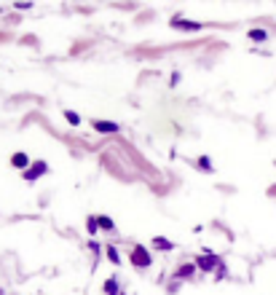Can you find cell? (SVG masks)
I'll return each instance as SVG.
<instances>
[{
	"instance_id": "obj_2",
	"label": "cell",
	"mask_w": 276,
	"mask_h": 295,
	"mask_svg": "<svg viewBox=\"0 0 276 295\" xmlns=\"http://www.w3.org/2000/svg\"><path fill=\"white\" fill-rule=\"evenodd\" d=\"M196 269L217 271V269H220V258H217V255H199V258H196Z\"/></svg>"
},
{
	"instance_id": "obj_7",
	"label": "cell",
	"mask_w": 276,
	"mask_h": 295,
	"mask_svg": "<svg viewBox=\"0 0 276 295\" xmlns=\"http://www.w3.org/2000/svg\"><path fill=\"white\" fill-rule=\"evenodd\" d=\"M193 271H196V263H185L177 269V279H188V276H193Z\"/></svg>"
},
{
	"instance_id": "obj_9",
	"label": "cell",
	"mask_w": 276,
	"mask_h": 295,
	"mask_svg": "<svg viewBox=\"0 0 276 295\" xmlns=\"http://www.w3.org/2000/svg\"><path fill=\"white\" fill-rule=\"evenodd\" d=\"M268 38V32L266 30H250V41H255V43H263Z\"/></svg>"
},
{
	"instance_id": "obj_12",
	"label": "cell",
	"mask_w": 276,
	"mask_h": 295,
	"mask_svg": "<svg viewBox=\"0 0 276 295\" xmlns=\"http://www.w3.org/2000/svg\"><path fill=\"white\" fill-rule=\"evenodd\" d=\"M97 220H100V228H105V231H113V220H110V218H102V215H100V218H97Z\"/></svg>"
},
{
	"instance_id": "obj_6",
	"label": "cell",
	"mask_w": 276,
	"mask_h": 295,
	"mask_svg": "<svg viewBox=\"0 0 276 295\" xmlns=\"http://www.w3.org/2000/svg\"><path fill=\"white\" fill-rule=\"evenodd\" d=\"M11 164H14L16 169H30V158H27V153H14Z\"/></svg>"
},
{
	"instance_id": "obj_3",
	"label": "cell",
	"mask_w": 276,
	"mask_h": 295,
	"mask_svg": "<svg viewBox=\"0 0 276 295\" xmlns=\"http://www.w3.org/2000/svg\"><path fill=\"white\" fill-rule=\"evenodd\" d=\"M46 169H49V164H46V161H35L30 169H25V174H22V177H25L27 183H35L40 174H46Z\"/></svg>"
},
{
	"instance_id": "obj_8",
	"label": "cell",
	"mask_w": 276,
	"mask_h": 295,
	"mask_svg": "<svg viewBox=\"0 0 276 295\" xmlns=\"http://www.w3.org/2000/svg\"><path fill=\"white\" fill-rule=\"evenodd\" d=\"M153 245H156L158 249H164V252H169V249H175V242H169L166 236H156L153 239Z\"/></svg>"
},
{
	"instance_id": "obj_1",
	"label": "cell",
	"mask_w": 276,
	"mask_h": 295,
	"mask_svg": "<svg viewBox=\"0 0 276 295\" xmlns=\"http://www.w3.org/2000/svg\"><path fill=\"white\" fill-rule=\"evenodd\" d=\"M129 258H131V263H134L137 269H148V266H151V260H153L151 252H148L142 245H134V247H131V255H129Z\"/></svg>"
},
{
	"instance_id": "obj_13",
	"label": "cell",
	"mask_w": 276,
	"mask_h": 295,
	"mask_svg": "<svg viewBox=\"0 0 276 295\" xmlns=\"http://www.w3.org/2000/svg\"><path fill=\"white\" fill-rule=\"evenodd\" d=\"M86 228H89L91 234H94V231L100 228V220H97V218H89V220H86Z\"/></svg>"
},
{
	"instance_id": "obj_11",
	"label": "cell",
	"mask_w": 276,
	"mask_h": 295,
	"mask_svg": "<svg viewBox=\"0 0 276 295\" xmlns=\"http://www.w3.org/2000/svg\"><path fill=\"white\" fill-rule=\"evenodd\" d=\"M107 260H110V263H121V260H118V249L116 247H107Z\"/></svg>"
},
{
	"instance_id": "obj_4",
	"label": "cell",
	"mask_w": 276,
	"mask_h": 295,
	"mask_svg": "<svg viewBox=\"0 0 276 295\" xmlns=\"http://www.w3.org/2000/svg\"><path fill=\"white\" fill-rule=\"evenodd\" d=\"M172 27H175V30H191V32H199L204 25H199V22H191V19H180V16H175V19H172Z\"/></svg>"
},
{
	"instance_id": "obj_5",
	"label": "cell",
	"mask_w": 276,
	"mask_h": 295,
	"mask_svg": "<svg viewBox=\"0 0 276 295\" xmlns=\"http://www.w3.org/2000/svg\"><path fill=\"white\" fill-rule=\"evenodd\" d=\"M91 126H94V132H100V134H116L118 132V123H113V121H94Z\"/></svg>"
},
{
	"instance_id": "obj_14",
	"label": "cell",
	"mask_w": 276,
	"mask_h": 295,
	"mask_svg": "<svg viewBox=\"0 0 276 295\" xmlns=\"http://www.w3.org/2000/svg\"><path fill=\"white\" fill-rule=\"evenodd\" d=\"M65 118L73 123V126H75V123H80V116H78V113H70V110H67V113H65Z\"/></svg>"
},
{
	"instance_id": "obj_10",
	"label": "cell",
	"mask_w": 276,
	"mask_h": 295,
	"mask_svg": "<svg viewBox=\"0 0 276 295\" xmlns=\"http://www.w3.org/2000/svg\"><path fill=\"white\" fill-rule=\"evenodd\" d=\"M105 293L107 295H118V282L116 279H107L105 282Z\"/></svg>"
}]
</instances>
